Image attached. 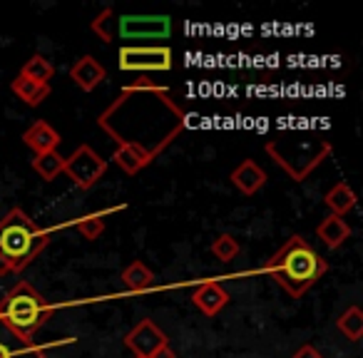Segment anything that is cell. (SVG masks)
<instances>
[{
    "instance_id": "1",
    "label": "cell",
    "mask_w": 363,
    "mask_h": 358,
    "mask_svg": "<svg viewBox=\"0 0 363 358\" xmlns=\"http://www.w3.org/2000/svg\"><path fill=\"white\" fill-rule=\"evenodd\" d=\"M187 125V112L172 100L167 87L125 90L97 117V127L117 142L147 152L152 160L162 155Z\"/></svg>"
},
{
    "instance_id": "2",
    "label": "cell",
    "mask_w": 363,
    "mask_h": 358,
    "mask_svg": "<svg viewBox=\"0 0 363 358\" xmlns=\"http://www.w3.org/2000/svg\"><path fill=\"white\" fill-rule=\"evenodd\" d=\"M267 274L289 293L291 298H301L318 279L328 272V262L306 242L303 237H291L284 247L277 249L267 262Z\"/></svg>"
},
{
    "instance_id": "3",
    "label": "cell",
    "mask_w": 363,
    "mask_h": 358,
    "mask_svg": "<svg viewBox=\"0 0 363 358\" xmlns=\"http://www.w3.org/2000/svg\"><path fill=\"white\" fill-rule=\"evenodd\" d=\"M267 155L274 164L281 167L294 182H303L308 174L318 169L331 157L333 145L323 135L311 130H286L281 135L272 137L264 145Z\"/></svg>"
},
{
    "instance_id": "4",
    "label": "cell",
    "mask_w": 363,
    "mask_h": 358,
    "mask_svg": "<svg viewBox=\"0 0 363 358\" xmlns=\"http://www.w3.org/2000/svg\"><path fill=\"white\" fill-rule=\"evenodd\" d=\"M52 239V229H43L35 219L21 207H13L0 219V254L11 267V274L28 269Z\"/></svg>"
},
{
    "instance_id": "5",
    "label": "cell",
    "mask_w": 363,
    "mask_h": 358,
    "mask_svg": "<svg viewBox=\"0 0 363 358\" xmlns=\"http://www.w3.org/2000/svg\"><path fill=\"white\" fill-rule=\"evenodd\" d=\"M92 33L100 40L115 43L122 40L125 45L140 40H167L172 35L169 16H120L115 8H105L92 21Z\"/></svg>"
},
{
    "instance_id": "6",
    "label": "cell",
    "mask_w": 363,
    "mask_h": 358,
    "mask_svg": "<svg viewBox=\"0 0 363 358\" xmlns=\"http://www.w3.org/2000/svg\"><path fill=\"white\" fill-rule=\"evenodd\" d=\"M52 313H55V306L45 303V298L28 281H18L0 298V321L8 323L26 341H33V336L50 321Z\"/></svg>"
},
{
    "instance_id": "7",
    "label": "cell",
    "mask_w": 363,
    "mask_h": 358,
    "mask_svg": "<svg viewBox=\"0 0 363 358\" xmlns=\"http://www.w3.org/2000/svg\"><path fill=\"white\" fill-rule=\"evenodd\" d=\"M174 55L167 45H122L117 52V67L122 72H169Z\"/></svg>"
},
{
    "instance_id": "8",
    "label": "cell",
    "mask_w": 363,
    "mask_h": 358,
    "mask_svg": "<svg viewBox=\"0 0 363 358\" xmlns=\"http://www.w3.org/2000/svg\"><path fill=\"white\" fill-rule=\"evenodd\" d=\"M107 167L110 164H107L105 157L97 155L90 145H80L70 157H65V167H62V172L70 177V182L75 184L77 189L87 192V189L95 187L102 177L107 174Z\"/></svg>"
},
{
    "instance_id": "9",
    "label": "cell",
    "mask_w": 363,
    "mask_h": 358,
    "mask_svg": "<svg viewBox=\"0 0 363 358\" xmlns=\"http://www.w3.org/2000/svg\"><path fill=\"white\" fill-rule=\"evenodd\" d=\"M125 346L135 353V358H150L157 348L169 346V338L152 318H142L125 336Z\"/></svg>"
},
{
    "instance_id": "10",
    "label": "cell",
    "mask_w": 363,
    "mask_h": 358,
    "mask_svg": "<svg viewBox=\"0 0 363 358\" xmlns=\"http://www.w3.org/2000/svg\"><path fill=\"white\" fill-rule=\"evenodd\" d=\"M70 341L72 338H65V341H52L40 346L35 341H26L8 323L0 321V358H43L48 348H55L60 343H70Z\"/></svg>"
},
{
    "instance_id": "11",
    "label": "cell",
    "mask_w": 363,
    "mask_h": 358,
    "mask_svg": "<svg viewBox=\"0 0 363 358\" xmlns=\"http://www.w3.org/2000/svg\"><path fill=\"white\" fill-rule=\"evenodd\" d=\"M229 298H232V296H229L227 289H224L219 281H204V284H199V286L194 289V293H192V303L207 318L217 316V313L222 311V308L229 303Z\"/></svg>"
},
{
    "instance_id": "12",
    "label": "cell",
    "mask_w": 363,
    "mask_h": 358,
    "mask_svg": "<svg viewBox=\"0 0 363 358\" xmlns=\"http://www.w3.org/2000/svg\"><path fill=\"white\" fill-rule=\"evenodd\" d=\"M70 80L80 87L82 92H92L102 80H107V70L97 57L82 55L75 60V65L70 67Z\"/></svg>"
},
{
    "instance_id": "13",
    "label": "cell",
    "mask_w": 363,
    "mask_h": 358,
    "mask_svg": "<svg viewBox=\"0 0 363 358\" xmlns=\"http://www.w3.org/2000/svg\"><path fill=\"white\" fill-rule=\"evenodd\" d=\"M23 142H26V147H30L35 155H45V152H55L57 147H60L62 137L50 122L35 120L23 132Z\"/></svg>"
},
{
    "instance_id": "14",
    "label": "cell",
    "mask_w": 363,
    "mask_h": 358,
    "mask_svg": "<svg viewBox=\"0 0 363 358\" xmlns=\"http://www.w3.org/2000/svg\"><path fill=\"white\" fill-rule=\"evenodd\" d=\"M229 179H232V184L244 194V197H254V194L267 184V172H264L254 160H244L242 164L234 167Z\"/></svg>"
},
{
    "instance_id": "15",
    "label": "cell",
    "mask_w": 363,
    "mask_h": 358,
    "mask_svg": "<svg viewBox=\"0 0 363 358\" xmlns=\"http://www.w3.org/2000/svg\"><path fill=\"white\" fill-rule=\"evenodd\" d=\"M316 237L321 239L328 249H338L351 239V227H348V222L343 217L328 214V217L316 227Z\"/></svg>"
},
{
    "instance_id": "16",
    "label": "cell",
    "mask_w": 363,
    "mask_h": 358,
    "mask_svg": "<svg viewBox=\"0 0 363 358\" xmlns=\"http://www.w3.org/2000/svg\"><path fill=\"white\" fill-rule=\"evenodd\" d=\"M112 162H115V164L120 167L127 177H135V174H140L145 167H150L155 160H152L147 152L137 150V147L122 145V147H115V152H112Z\"/></svg>"
},
{
    "instance_id": "17",
    "label": "cell",
    "mask_w": 363,
    "mask_h": 358,
    "mask_svg": "<svg viewBox=\"0 0 363 358\" xmlns=\"http://www.w3.org/2000/svg\"><path fill=\"white\" fill-rule=\"evenodd\" d=\"M356 202H358V197L348 182L333 184V187L326 192V197H323V204L331 209L333 217H346V214L356 207Z\"/></svg>"
},
{
    "instance_id": "18",
    "label": "cell",
    "mask_w": 363,
    "mask_h": 358,
    "mask_svg": "<svg viewBox=\"0 0 363 358\" xmlns=\"http://www.w3.org/2000/svg\"><path fill=\"white\" fill-rule=\"evenodd\" d=\"M11 90L26 102L28 107H40L43 102L50 97L52 87L50 85H40V82H33V80H26V77L18 75L16 80L11 82Z\"/></svg>"
},
{
    "instance_id": "19",
    "label": "cell",
    "mask_w": 363,
    "mask_h": 358,
    "mask_svg": "<svg viewBox=\"0 0 363 358\" xmlns=\"http://www.w3.org/2000/svg\"><path fill=\"white\" fill-rule=\"evenodd\" d=\"M122 281H125V286L130 289L132 293H142L155 284V272L135 259V262L127 264L125 272H122Z\"/></svg>"
},
{
    "instance_id": "20",
    "label": "cell",
    "mask_w": 363,
    "mask_h": 358,
    "mask_svg": "<svg viewBox=\"0 0 363 358\" xmlns=\"http://www.w3.org/2000/svg\"><path fill=\"white\" fill-rule=\"evenodd\" d=\"M52 75H55V65H52L45 55H40V52H35L33 57H28L26 65L21 67V77L33 80V82H40V85H50Z\"/></svg>"
},
{
    "instance_id": "21",
    "label": "cell",
    "mask_w": 363,
    "mask_h": 358,
    "mask_svg": "<svg viewBox=\"0 0 363 358\" xmlns=\"http://www.w3.org/2000/svg\"><path fill=\"white\" fill-rule=\"evenodd\" d=\"M117 209H122V207H115V209H110V212H117ZM110 212L87 214V217L75 219L70 227H75L77 234H80V237H85L87 242H95V239H100V234L105 232V219H107V214H110Z\"/></svg>"
},
{
    "instance_id": "22",
    "label": "cell",
    "mask_w": 363,
    "mask_h": 358,
    "mask_svg": "<svg viewBox=\"0 0 363 358\" xmlns=\"http://www.w3.org/2000/svg\"><path fill=\"white\" fill-rule=\"evenodd\" d=\"M62 167H65V157L60 152H45V155H35L33 160V169L38 177H43L45 182H52L57 174H62Z\"/></svg>"
},
{
    "instance_id": "23",
    "label": "cell",
    "mask_w": 363,
    "mask_h": 358,
    "mask_svg": "<svg viewBox=\"0 0 363 358\" xmlns=\"http://www.w3.org/2000/svg\"><path fill=\"white\" fill-rule=\"evenodd\" d=\"M336 328L348 338V341H361L363 336V311L358 306H348L341 316L336 318Z\"/></svg>"
},
{
    "instance_id": "24",
    "label": "cell",
    "mask_w": 363,
    "mask_h": 358,
    "mask_svg": "<svg viewBox=\"0 0 363 358\" xmlns=\"http://www.w3.org/2000/svg\"><path fill=\"white\" fill-rule=\"evenodd\" d=\"M239 252H242V247H239V242L232 237V234H219V237L212 242V254H214V259H219L222 264L234 262V259L239 257Z\"/></svg>"
},
{
    "instance_id": "25",
    "label": "cell",
    "mask_w": 363,
    "mask_h": 358,
    "mask_svg": "<svg viewBox=\"0 0 363 358\" xmlns=\"http://www.w3.org/2000/svg\"><path fill=\"white\" fill-rule=\"evenodd\" d=\"M130 90H157V87H162L157 80H152V75H140L137 80H132L130 85Z\"/></svg>"
},
{
    "instance_id": "26",
    "label": "cell",
    "mask_w": 363,
    "mask_h": 358,
    "mask_svg": "<svg viewBox=\"0 0 363 358\" xmlns=\"http://www.w3.org/2000/svg\"><path fill=\"white\" fill-rule=\"evenodd\" d=\"M291 358H323V356H321V351H318L316 346H311V343H303V346L298 348Z\"/></svg>"
},
{
    "instance_id": "27",
    "label": "cell",
    "mask_w": 363,
    "mask_h": 358,
    "mask_svg": "<svg viewBox=\"0 0 363 358\" xmlns=\"http://www.w3.org/2000/svg\"><path fill=\"white\" fill-rule=\"evenodd\" d=\"M150 358H177V353L174 351H172V348L169 346H162V348H157V351L155 353H152V356Z\"/></svg>"
},
{
    "instance_id": "28",
    "label": "cell",
    "mask_w": 363,
    "mask_h": 358,
    "mask_svg": "<svg viewBox=\"0 0 363 358\" xmlns=\"http://www.w3.org/2000/svg\"><path fill=\"white\" fill-rule=\"evenodd\" d=\"M11 274V267H8V262L3 259V254H0V276H8Z\"/></svg>"
}]
</instances>
